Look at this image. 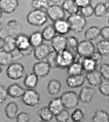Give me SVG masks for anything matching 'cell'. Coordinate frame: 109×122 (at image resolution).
<instances>
[{"instance_id":"1","label":"cell","mask_w":109,"mask_h":122,"mask_svg":"<svg viewBox=\"0 0 109 122\" xmlns=\"http://www.w3.org/2000/svg\"><path fill=\"white\" fill-rule=\"evenodd\" d=\"M17 49L22 57H29L33 54L34 48L30 43L29 36L24 33H21L16 37Z\"/></svg>"},{"instance_id":"2","label":"cell","mask_w":109,"mask_h":122,"mask_svg":"<svg viewBox=\"0 0 109 122\" xmlns=\"http://www.w3.org/2000/svg\"><path fill=\"white\" fill-rule=\"evenodd\" d=\"M47 13L43 10H32L26 15L27 23L33 26L42 27L48 21Z\"/></svg>"},{"instance_id":"3","label":"cell","mask_w":109,"mask_h":122,"mask_svg":"<svg viewBox=\"0 0 109 122\" xmlns=\"http://www.w3.org/2000/svg\"><path fill=\"white\" fill-rule=\"evenodd\" d=\"M77 55L76 51L75 50L67 48L58 53L57 63L58 67L61 69L67 68L75 61Z\"/></svg>"},{"instance_id":"4","label":"cell","mask_w":109,"mask_h":122,"mask_svg":"<svg viewBox=\"0 0 109 122\" xmlns=\"http://www.w3.org/2000/svg\"><path fill=\"white\" fill-rule=\"evenodd\" d=\"M71 30L75 33L82 32L87 25L86 18L79 14L70 15L67 18Z\"/></svg>"},{"instance_id":"5","label":"cell","mask_w":109,"mask_h":122,"mask_svg":"<svg viewBox=\"0 0 109 122\" xmlns=\"http://www.w3.org/2000/svg\"><path fill=\"white\" fill-rule=\"evenodd\" d=\"M65 109H73L78 107L79 102L78 95L73 91L64 92L60 96Z\"/></svg>"},{"instance_id":"6","label":"cell","mask_w":109,"mask_h":122,"mask_svg":"<svg viewBox=\"0 0 109 122\" xmlns=\"http://www.w3.org/2000/svg\"><path fill=\"white\" fill-rule=\"evenodd\" d=\"M21 99L23 103L28 107H38L41 102L40 94L34 89L26 90Z\"/></svg>"},{"instance_id":"7","label":"cell","mask_w":109,"mask_h":122,"mask_svg":"<svg viewBox=\"0 0 109 122\" xmlns=\"http://www.w3.org/2000/svg\"><path fill=\"white\" fill-rule=\"evenodd\" d=\"M26 72L25 68L20 62H13L7 68L6 74L10 79L16 80L22 78Z\"/></svg>"},{"instance_id":"8","label":"cell","mask_w":109,"mask_h":122,"mask_svg":"<svg viewBox=\"0 0 109 122\" xmlns=\"http://www.w3.org/2000/svg\"><path fill=\"white\" fill-rule=\"evenodd\" d=\"M95 46L92 41L85 40L79 43L76 51L80 57H88L91 56L95 52Z\"/></svg>"},{"instance_id":"9","label":"cell","mask_w":109,"mask_h":122,"mask_svg":"<svg viewBox=\"0 0 109 122\" xmlns=\"http://www.w3.org/2000/svg\"><path fill=\"white\" fill-rule=\"evenodd\" d=\"M46 12L48 17L54 23L59 20L64 19L65 17V11L60 5H50Z\"/></svg>"},{"instance_id":"10","label":"cell","mask_w":109,"mask_h":122,"mask_svg":"<svg viewBox=\"0 0 109 122\" xmlns=\"http://www.w3.org/2000/svg\"><path fill=\"white\" fill-rule=\"evenodd\" d=\"M51 70V68L47 61H39L34 64L32 71L39 77L44 78L47 76Z\"/></svg>"},{"instance_id":"11","label":"cell","mask_w":109,"mask_h":122,"mask_svg":"<svg viewBox=\"0 0 109 122\" xmlns=\"http://www.w3.org/2000/svg\"><path fill=\"white\" fill-rule=\"evenodd\" d=\"M22 27L21 24L16 20H10L6 24L5 30L8 36L16 38L22 33Z\"/></svg>"},{"instance_id":"12","label":"cell","mask_w":109,"mask_h":122,"mask_svg":"<svg viewBox=\"0 0 109 122\" xmlns=\"http://www.w3.org/2000/svg\"><path fill=\"white\" fill-rule=\"evenodd\" d=\"M95 90L91 86H85L80 90L78 97L79 101L83 103L88 104L93 100Z\"/></svg>"},{"instance_id":"13","label":"cell","mask_w":109,"mask_h":122,"mask_svg":"<svg viewBox=\"0 0 109 122\" xmlns=\"http://www.w3.org/2000/svg\"><path fill=\"white\" fill-rule=\"evenodd\" d=\"M18 7L17 0H1L0 1V11L7 14H11L15 12Z\"/></svg>"},{"instance_id":"14","label":"cell","mask_w":109,"mask_h":122,"mask_svg":"<svg viewBox=\"0 0 109 122\" xmlns=\"http://www.w3.org/2000/svg\"><path fill=\"white\" fill-rule=\"evenodd\" d=\"M50 47L48 44L43 43L41 45L34 48L33 56L38 61H42L46 59L51 52Z\"/></svg>"},{"instance_id":"15","label":"cell","mask_w":109,"mask_h":122,"mask_svg":"<svg viewBox=\"0 0 109 122\" xmlns=\"http://www.w3.org/2000/svg\"><path fill=\"white\" fill-rule=\"evenodd\" d=\"M86 77L83 74L69 76L66 79L67 85L72 88H77L83 86Z\"/></svg>"},{"instance_id":"16","label":"cell","mask_w":109,"mask_h":122,"mask_svg":"<svg viewBox=\"0 0 109 122\" xmlns=\"http://www.w3.org/2000/svg\"><path fill=\"white\" fill-rule=\"evenodd\" d=\"M1 40L2 41V43H0V50L12 53L17 49L16 38L7 36Z\"/></svg>"},{"instance_id":"17","label":"cell","mask_w":109,"mask_h":122,"mask_svg":"<svg viewBox=\"0 0 109 122\" xmlns=\"http://www.w3.org/2000/svg\"><path fill=\"white\" fill-rule=\"evenodd\" d=\"M51 45L54 51L59 53L66 49V38L57 35L51 41Z\"/></svg>"},{"instance_id":"18","label":"cell","mask_w":109,"mask_h":122,"mask_svg":"<svg viewBox=\"0 0 109 122\" xmlns=\"http://www.w3.org/2000/svg\"><path fill=\"white\" fill-rule=\"evenodd\" d=\"M85 77L88 83L94 87L99 86L103 81V77L99 71L97 70L87 72Z\"/></svg>"},{"instance_id":"19","label":"cell","mask_w":109,"mask_h":122,"mask_svg":"<svg viewBox=\"0 0 109 122\" xmlns=\"http://www.w3.org/2000/svg\"><path fill=\"white\" fill-rule=\"evenodd\" d=\"M78 61L82 65L83 70L86 71L87 73L96 70V68L98 66L97 63L91 57H84L79 56Z\"/></svg>"},{"instance_id":"20","label":"cell","mask_w":109,"mask_h":122,"mask_svg":"<svg viewBox=\"0 0 109 122\" xmlns=\"http://www.w3.org/2000/svg\"><path fill=\"white\" fill-rule=\"evenodd\" d=\"M8 95L14 99L22 98L26 90L17 83H13L7 88Z\"/></svg>"},{"instance_id":"21","label":"cell","mask_w":109,"mask_h":122,"mask_svg":"<svg viewBox=\"0 0 109 122\" xmlns=\"http://www.w3.org/2000/svg\"><path fill=\"white\" fill-rule=\"evenodd\" d=\"M47 106L55 116L65 109L60 97L51 99Z\"/></svg>"},{"instance_id":"22","label":"cell","mask_w":109,"mask_h":122,"mask_svg":"<svg viewBox=\"0 0 109 122\" xmlns=\"http://www.w3.org/2000/svg\"><path fill=\"white\" fill-rule=\"evenodd\" d=\"M53 25L57 33L63 35L68 34L71 30L70 25L67 20L61 19L54 23Z\"/></svg>"},{"instance_id":"23","label":"cell","mask_w":109,"mask_h":122,"mask_svg":"<svg viewBox=\"0 0 109 122\" xmlns=\"http://www.w3.org/2000/svg\"><path fill=\"white\" fill-rule=\"evenodd\" d=\"M39 77L33 71L28 72L25 77L24 84L28 89H34L38 83Z\"/></svg>"},{"instance_id":"24","label":"cell","mask_w":109,"mask_h":122,"mask_svg":"<svg viewBox=\"0 0 109 122\" xmlns=\"http://www.w3.org/2000/svg\"><path fill=\"white\" fill-rule=\"evenodd\" d=\"M62 7L64 10L70 15L78 14L79 10V8L74 0H64L62 2Z\"/></svg>"},{"instance_id":"25","label":"cell","mask_w":109,"mask_h":122,"mask_svg":"<svg viewBox=\"0 0 109 122\" xmlns=\"http://www.w3.org/2000/svg\"><path fill=\"white\" fill-rule=\"evenodd\" d=\"M61 87V82L58 80L53 79L50 80L47 85V91L50 95H56L59 93Z\"/></svg>"},{"instance_id":"26","label":"cell","mask_w":109,"mask_h":122,"mask_svg":"<svg viewBox=\"0 0 109 122\" xmlns=\"http://www.w3.org/2000/svg\"><path fill=\"white\" fill-rule=\"evenodd\" d=\"M18 111V107L15 102H9L5 108V113L7 117L10 120L16 118Z\"/></svg>"},{"instance_id":"27","label":"cell","mask_w":109,"mask_h":122,"mask_svg":"<svg viewBox=\"0 0 109 122\" xmlns=\"http://www.w3.org/2000/svg\"><path fill=\"white\" fill-rule=\"evenodd\" d=\"M101 28L96 26H92L88 28L84 33V37L86 40L92 41L100 36Z\"/></svg>"},{"instance_id":"28","label":"cell","mask_w":109,"mask_h":122,"mask_svg":"<svg viewBox=\"0 0 109 122\" xmlns=\"http://www.w3.org/2000/svg\"><path fill=\"white\" fill-rule=\"evenodd\" d=\"M91 122H109V114L104 110L98 109L91 119Z\"/></svg>"},{"instance_id":"29","label":"cell","mask_w":109,"mask_h":122,"mask_svg":"<svg viewBox=\"0 0 109 122\" xmlns=\"http://www.w3.org/2000/svg\"><path fill=\"white\" fill-rule=\"evenodd\" d=\"M29 40L31 46L34 48L42 44L44 41L42 32L35 31L31 33L29 36Z\"/></svg>"},{"instance_id":"30","label":"cell","mask_w":109,"mask_h":122,"mask_svg":"<svg viewBox=\"0 0 109 122\" xmlns=\"http://www.w3.org/2000/svg\"><path fill=\"white\" fill-rule=\"evenodd\" d=\"M14 59V57L11 53L0 50V64L1 66L8 67L13 63V61Z\"/></svg>"},{"instance_id":"31","label":"cell","mask_w":109,"mask_h":122,"mask_svg":"<svg viewBox=\"0 0 109 122\" xmlns=\"http://www.w3.org/2000/svg\"><path fill=\"white\" fill-rule=\"evenodd\" d=\"M44 40L47 41H51L56 36L57 32L53 25H47L42 31Z\"/></svg>"},{"instance_id":"32","label":"cell","mask_w":109,"mask_h":122,"mask_svg":"<svg viewBox=\"0 0 109 122\" xmlns=\"http://www.w3.org/2000/svg\"><path fill=\"white\" fill-rule=\"evenodd\" d=\"M38 115L42 121L50 122L55 116L48 106L42 107L38 112Z\"/></svg>"},{"instance_id":"33","label":"cell","mask_w":109,"mask_h":122,"mask_svg":"<svg viewBox=\"0 0 109 122\" xmlns=\"http://www.w3.org/2000/svg\"><path fill=\"white\" fill-rule=\"evenodd\" d=\"M98 52L103 56H109V41L103 40L97 42L95 46Z\"/></svg>"},{"instance_id":"34","label":"cell","mask_w":109,"mask_h":122,"mask_svg":"<svg viewBox=\"0 0 109 122\" xmlns=\"http://www.w3.org/2000/svg\"><path fill=\"white\" fill-rule=\"evenodd\" d=\"M109 14V10L106 4L100 2L94 7V14L97 17H103Z\"/></svg>"},{"instance_id":"35","label":"cell","mask_w":109,"mask_h":122,"mask_svg":"<svg viewBox=\"0 0 109 122\" xmlns=\"http://www.w3.org/2000/svg\"><path fill=\"white\" fill-rule=\"evenodd\" d=\"M83 71L82 65L77 61H74L67 68V73L69 76L81 74Z\"/></svg>"},{"instance_id":"36","label":"cell","mask_w":109,"mask_h":122,"mask_svg":"<svg viewBox=\"0 0 109 122\" xmlns=\"http://www.w3.org/2000/svg\"><path fill=\"white\" fill-rule=\"evenodd\" d=\"M71 119L73 122H85L86 115L80 108H76L71 115Z\"/></svg>"},{"instance_id":"37","label":"cell","mask_w":109,"mask_h":122,"mask_svg":"<svg viewBox=\"0 0 109 122\" xmlns=\"http://www.w3.org/2000/svg\"><path fill=\"white\" fill-rule=\"evenodd\" d=\"M58 53L55 51H51L47 56L46 60L47 62L50 66L51 69L58 68L57 63Z\"/></svg>"},{"instance_id":"38","label":"cell","mask_w":109,"mask_h":122,"mask_svg":"<svg viewBox=\"0 0 109 122\" xmlns=\"http://www.w3.org/2000/svg\"><path fill=\"white\" fill-rule=\"evenodd\" d=\"M49 1L47 0H33L31 1V8L33 10H46L50 5Z\"/></svg>"},{"instance_id":"39","label":"cell","mask_w":109,"mask_h":122,"mask_svg":"<svg viewBox=\"0 0 109 122\" xmlns=\"http://www.w3.org/2000/svg\"><path fill=\"white\" fill-rule=\"evenodd\" d=\"M79 41L78 39L73 36H70L66 38V48L72 50L76 49Z\"/></svg>"},{"instance_id":"40","label":"cell","mask_w":109,"mask_h":122,"mask_svg":"<svg viewBox=\"0 0 109 122\" xmlns=\"http://www.w3.org/2000/svg\"><path fill=\"white\" fill-rule=\"evenodd\" d=\"M55 117L57 122H68L71 118V115L69 111L65 109Z\"/></svg>"},{"instance_id":"41","label":"cell","mask_w":109,"mask_h":122,"mask_svg":"<svg viewBox=\"0 0 109 122\" xmlns=\"http://www.w3.org/2000/svg\"><path fill=\"white\" fill-rule=\"evenodd\" d=\"M80 15L85 18L90 17L94 14V8L91 5H89L80 9Z\"/></svg>"},{"instance_id":"42","label":"cell","mask_w":109,"mask_h":122,"mask_svg":"<svg viewBox=\"0 0 109 122\" xmlns=\"http://www.w3.org/2000/svg\"><path fill=\"white\" fill-rule=\"evenodd\" d=\"M99 91L102 95L109 97V80H103L99 86Z\"/></svg>"},{"instance_id":"43","label":"cell","mask_w":109,"mask_h":122,"mask_svg":"<svg viewBox=\"0 0 109 122\" xmlns=\"http://www.w3.org/2000/svg\"><path fill=\"white\" fill-rule=\"evenodd\" d=\"M99 71L103 78L104 80H109V63H104L102 64Z\"/></svg>"},{"instance_id":"44","label":"cell","mask_w":109,"mask_h":122,"mask_svg":"<svg viewBox=\"0 0 109 122\" xmlns=\"http://www.w3.org/2000/svg\"><path fill=\"white\" fill-rule=\"evenodd\" d=\"M31 119L29 114L21 112L19 113L16 117V122H29Z\"/></svg>"},{"instance_id":"45","label":"cell","mask_w":109,"mask_h":122,"mask_svg":"<svg viewBox=\"0 0 109 122\" xmlns=\"http://www.w3.org/2000/svg\"><path fill=\"white\" fill-rule=\"evenodd\" d=\"M8 96L7 88L1 85L0 86V102L1 104H3L6 101Z\"/></svg>"},{"instance_id":"46","label":"cell","mask_w":109,"mask_h":122,"mask_svg":"<svg viewBox=\"0 0 109 122\" xmlns=\"http://www.w3.org/2000/svg\"><path fill=\"white\" fill-rule=\"evenodd\" d=\"M100 36L104 40L109 41V26H105L101 29Z\"/></svg>"},{"instance_id":"47","label":"cell","mask_w":109,"mask_h":122,"mask_svg":"<svg viewBox=\"0 0 109 122\" xmlns=\"http://www.w3.org/2000/svg\"><path fill=\"white\" fill-rule=\"evenodd\" d=\"M91 57L93 59L98 66L102 62L103 56L97 51H95L91 56Z\"/></svg>"},{"instance_id":"48","label":"cell","mask_w":109,"mask_h":122,"mask_svg":"<svg viewBox=\"0 0 109 122\" xmlns=\"http://www.w3.org/2000/svg\"><path fill=\"white\" fill-rule=\"evenodd\" d=\"M75 1L78 7L80 9L90 5L91 3L90 0H75Z\"/></svg>"},{"instance_id":"49","label":"cell","mask_w":109,"mask_h":122,"mask_svg":"<svg viewBox=\"0 0 109 122\" xmlns=\"http://www.w3.org/2000/svg\"><path fill=\"white\" fill-rule=\"evenodd\" d=\"M51 2H52L53 3V4H58L59 5V4L61 2V1H62L61 0H49Z\"/></svg>"},{"instance_id":"50","label":"cell","mask_w":109,"mask_h":122,"mask_svg":"<svg viewBox=\"0 0 109 122\" xmlns=\"http://www.w3.org/2000/svg\"><path fill=\"white\" fill-rule=\"evenodd\" d=\"M107 7H108V10H109V2L108 3V4H107Z\"/></svg>"},{"instance_id":"51","label":"cell","mask_w":109,"mask_h":122,"mask_svg":"<svg viewBox=\"0 0 109 122\" xmlns=\"http://www.w3.org/2000/svg\"><path fill=\"white\" fill-rule=\"evenodd\" d=\"M49 122V121H42V120H41V121H40V122Z\"/></svg>"},{"instance_id":"52","label":"cell","mask_w":109,"mask_h":122,"mask_svg":"<svg viewBox=\"0 0 109 122\" xmlns=\"http://www.w3.org/2000/svg\"><path fill=\"white\" fill-rule=\"evenodd\" d=\"M109 18H108V24H109Z\"/></svg>"},{"instance_id":"53","label":"cell","mask_w":109,"mask_h":122,"mask_svg":"<svg viewBox=\"0 0 109 122\" xmlns=\"http://www.w3.org/2000/svg\"></svg>"}]
</instances>
